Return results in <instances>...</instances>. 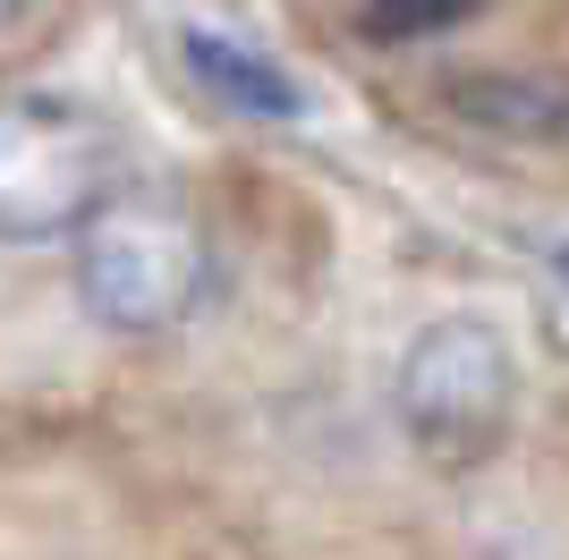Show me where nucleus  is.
Returning <instances> with one entry per match:
<instances>
[{"label": "nucleus", "mask_w": 569, "mask_h": 560, "mask_svg": "<svg viewBox=\"0 0 569 560\" xmlns=\"http://www.w3.org/2000/svg\"><path fill=\"white\" fill-rule=\"evenodd\" d=\"M119 137L77 93H9L0 102V247L77 238L119 196Z\"/></svg>", "instance_id": "f257e3e1"}, {"label": "nucleus", "mask_w": 569, "mask_h": 560, "mask_svg": "<svg viewBox=\"0 0 569 560\" xmlns=\"http://www.w3.org/2000/svg\"><path fill=\"white\" fill-rule=\"evenodd\" d=\"M204 238L170 196L153 187H119L111 204L77 230V298L102 331H170L188 323L196 298H204Z\"/></svg>", "instance_id": "f03ea898"}, {"label": "nucleus", "mask_w": 569, "mask_h": 560, "mask_svg": "<svg viewBox=\"0 0 569 560\" xmlns=\"http://www.w3.org/2000/svg\"><path fill=\"white\" fill-rule=\"evenodd\" d=\"M510 391H519V357L485 314H442L408 340L400 357V424L417 433V450L468 467L476 450L501 433L510 417Z\"/></svg>", "instance_id": "7ed1b4c3"}, {"label": "nucleus", "mask_w": 569, "mask_h": 560, "mask_svg": "<svg viewBox=\"0 0 569 560\" xmlns=\"http://www.w3.org/2000/svg\"><path fill=\"white\" fill-rule=\"evenodd\" d=\"M179 60L204 93H213L230 119H263V128H289V119H307V86L272 60V51L238 43L221 26H179Z\"/></svg>", "instance_id": "20e7f679"}, {"label": "nucleus", "mask_w": 569, "mask_h": 560, "mask_svg": "<svg viewBox=\"0 0 569 560\" xmlns=\"http://www.w3.org/2000/svg\"><path fill=\"white\" fill-rule=\"evenodd\" d=\"M451 102L501 137H569V93L545 77H468V86H451Z\"/></svg>", "instance_id": "39448f33"}, {"label": "nucleus", "mask_w": 569, "mask_h": 560, "mask_svg": "<svg viewBox=\"0 0 569 560\" xmlns=\"http://www.w3.org/2000/svg\"><path fill=\"white\" fill-rule=\"evenodd\" d=\"M476 9H357V34L366 43H433V34H459Z\"/></svg>", "instance_id": "423d86ee"}, {"label": "nucleus", "mask_w": 569, "mask_h": 560, "mask_svg": "<svg viewBox=\"0 0 569 560\" xmlns=\"http://www.w3.org/2000/svg\"><path fill=\"white\" fill-rule=\"evenodd\" d=\"M552 280H561V289H569V247H552Z\"/></svg>", "instance_id": "0eeeda50"}, {"label": "nucleus", "mask_w": 569, "mask_h": 560, "mask_svg": "<svg viewBox=\"0 0 569 560\" xmlns=\"http://www.w3.org/2000/svg\"><path fill=\"white\" fill-rule=\"evenodd\" d=\"M9 26H18V9H0V34H9Z\"/></svg>", "instance_id": "6e6552de"}]
</instances>
